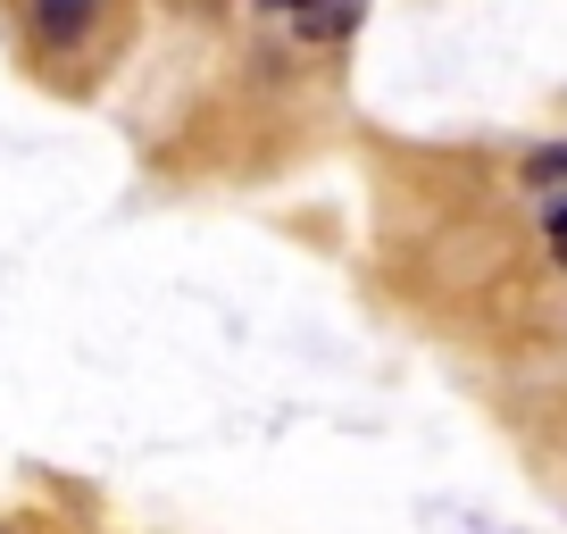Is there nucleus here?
I'll return each mask as SVG.
<instances>
[{"mask_svg": "<svg viewBox=\"0 0 567 534\" xmlns=\"http://www.w3.org/2000/svg\"><path fill=\"white\" fill-rule=\"evenodd\" d=\"M267 9H301V0H267Z\"/></svg>", "mask_w": 567, "mask_h": 534, "instance_id": "20e7f679", "label": "nucleus"}, {"mask_svg": "<svg viewBox=\"0 0 567 534\" xmlns=\"http://www.w3.org/2000/svg\"><path fill=\"white\" fill-rule=\"evenodd\" d=\"M534 176H567V143L559 151H534Z\"/></svg>", "mask_w": 567, "mask_h": 534, "instance_id": "f03ea898", "label": "nucleus"}, {"mask_svg": "<svg viewBox=\"0 0 567 534\" xmlns=\"http://www.w3.org/2000/svg\"><path fill=\"white\" fill-rule=\"evenodd\" d=\"M550 243H559V259H567V201L550 209Z\"/></svg>", "mask_w": 567, "mask_h": 534, "instance_id": "7ed1b4c3", "label": "nucleus"}, {"mask_svg": "<svg viewBox=\"0 0 567 534\" xmlns=\"http://www.w3.org/2000/svg\"><path fill=\"white\" fill-rule=\"evenodd\" d=\"M84 18H92V0H34V25L51 42H75V34H84Z\"/></svg>", "mask_w": 567, "mask_h": 534, "instance_id": "f257e3e1", "label": "nucleus"}]
</instances>
